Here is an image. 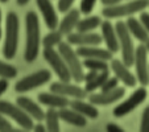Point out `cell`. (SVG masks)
<instances>
[{
	"mask_svg": "<svg viewBox=\"0 0 149 132\" xmlns=\"http://www.w3.org/2000/svg\"><path fill=\"white\" fill-rule=\"evenodd\" d=\"M69 106H70L73 110L78 111L79 114H82L83 116H86V118L95 119V118H98V115H99V111L96 110L95 104H93L91 102L86 103V102H83V99L75 98L74 101H71L70 103H69Z\"/></svg>",
	"mask_w": 149,
	"mask_h": 132,
	"instance_id": "603a6c76",
	"label": "cell"
},
{
	"mask_svg": "<svg viewBox=\"0 0 149 132\" xmlns=\"http://www.w3.org/2000/svg\"><path fill=\"white\" fill-rule=\"evenodd\" d=\"M8 0H0V3H7Z\"/></svg>",
	"mask_w": 149,
	"mask_h": 132,
	"instance_id": "ee69618b",
	"label": "cell"
},
{
	"mask_svg": "<svg viewBox=\"0 0 149 132\" xmlns=\"http://www.w3.org/2000/svg\"><path fill=\"white\" fill-rule=\"evenodd\" d=\"M98 73H99V71H95V70H88V73H87V74H84V82L91 81V79H93L94 77H95Z\"/></svg>",
	"mask_w": 149,
	"mask_h": 132,
	"instance_id": "f35d334b",
	"label": "cell"
},
{
	"mask_svg": "<svg viewBox=\"0 0 149 132\" xmlns=\"http://www.w3.org/2000/svg\"><path fill=\"white\" fill-rule=\"evenodd\" d=\"M119 86V79L116 77H108L103 85H102L100 90L102 91H111Z\"/></svg>",
	"mask_w": 149,
	"mask_h": 132,
	"instance_id": "f546056e",
	"label": "cell"
},
{
	"mask_svg": "<svg viewBox=\"0 0 149 132\" xmlns=\"http://www.w3.org/2000/svg\"><path fill=\"white\" fill-rule=\"evenodd\" d=\"M0 40H1V9H0Z\"/></svg>",
	"mask_w": 149,
	"mask_h": 132,
	"instance_id": "b9f144b4",
	"label": "cell"
},
{
	"mask_svg": "<svg viewBox=\"0 0 149 132\" xmlns=\"http://www.w3.org/2000/svg\"><path fill=\"white\" fill-rule=\"evenodd\" d=\"M19 16L15 12H9L6 20V40L3 46V56L12 59L16 56L19 45Z\"/></svg>",
	"mask_w": 149,
	"mask_h": 132,
	"instance_id": "7a4b0ae2",
	"label": "cell"
},
{
	"mask_svg": "<svg viewBox=\"0 0 149 132\" xmlns=\"http://www.w3.org/2000/svg\"><path fill=\"white\" fill-rule=\"evenodd\" d=\"M140 23L143 24L144 28H145L149 33V13L148 12H144V11L140 12Z\"/></svg>",
	"mask_w": 149,
	"mask_h": 132,
	"instance_id": "e575fe53",
	"label": "cell"
},
{
	"mask_svg": "<svg viewBox=\"0 0 149 132\" xmlns=\"http://www.w3.org/2000/svg\"><path fill=\"white\" fill-rule=\"evenodd\" d=\"M0 131H3V132L15 131V128L12 127V124L9 123V120L7 119V116L3 115V114H0Z\"/></svg>",
	"mask_w": 149,
	"mask_h": 132,
	"instance_id": "d6a6232c",
	"label": "cell"
},
{
	"mask_svg": "<svg viewBox=\"0 0 149 132\" xmlns=\"http://www.w3.org/2000/svg\"><path fill=\"white\" fill-rule=\"evenodd\" d=\"M115 29H116V34L119 38V46L121 50V61L130 68L132 66L135 62V52L136 48L133 45V40H132V34L130 33L127 24L124 21H118L115 24Z\"/></svg>",
	"mask_w": 149,
	"mask_h": 132,
	"instance_id": "3957f363",
	"label": "cell"
},
{
	"mask_svg": "<svg viewBox=\"0 0 149 132\" xmlns=\"http://www.w3.org/2000/svg\"><path fill=\"white\" fill-rule=\"evenodd\" d=\"M140 131L149 132V106L145 107L141 115V124H140Z\"/></svg>",
	"mask_w": 149,
	"mask_h": 132,
	"instance_id": "4dcf8cb0",
	"label": "cell"
},
{
	"mask_svg": "<svg viewBox=\"0 0 149 132\" xmlns=\"http://www.w3.org/2000/svg\"><path fill=\"white\" fill-rule=\"evenodd\" d=\"M75 52L79 57L83 58H100L104 61H111L113 54L108 49H102L96 46H79Z\"/></svg>",
	"mask_w": 149,
	"mask_h": 132,
	"instance_id": "ac0fdd59",
	"label": "cell"
},
{
	"mask_svg": "<svg viewBox=\"0 0 149 132\" xmlns=\"http://www.w3.org/2000/svg\"><path fill=\"white\" fill-rule=\"evenodd\" d=\"M45 126L48 131L57 132L59 131V114L54 107H49V110L45 112Z\"/></svg>",
	"mask_w": 149,
	"mask_h": 132,
	"instance_id": "d4e9b609",
	"label": "cell"
},
{
	"mask_svg": "<svg viewBox=\"0 0 149 132\" xmlns=\"http://www.w3.org/2000/svg\"><path fill=\"white\" fill-rule=\"evenodd\" d=\"M125 94L124 87H116L111 91H102V93H91L88 96V101L95 106H107V104L115 103L119 99H121Z\"/></svg>",
	"mask_w": 149,
	"mask_h": 132,
	"instance_id": "4fadbf2b",
	"label": "cell"
},
{
	"mask_svg": "<svg viewBox=\"0 0 149 132\" xmlns=\"http://www.w3.org/2000/svg\"><path fill=\"white\" fill-rule=\"evenodd\" d=\"M149 7V0H131L128 3L118 4L112 7H104L102 15L106 19H119V17H130L132 15L141 12Z\"/></svg>",
	"mask_w": 149,
	"mask_h": 132,
	"instance_id": "277c9868",
	"label": "cell"
},
{
	"mask_svg": "<svg viewBox=\"0 0 149 132\" xmlns=\"http://www.w3.org/2000/svg\"><path fill=\"white\" fill-rule=\"evenodd\" d=\"M38 101L40 103L45 104L48 107H54V108H62V107H68L70 101L68 99V96H63V95H59L57 93H41L38 94Z\"/></svg>",
	"mask_w": 149,
	"mask_h": 132,
	"instance_id": "ffe728a7",
	"label": "cell"
},
{
	"mask_svg": "<svg viewBox=\"0 0 149 132\" xmlns=\"http://www.w3.org/2000/svg\"><path fill=\"white\" fill-rule=\"evenodd\" d=\"M82 64L88 70L103 71V70H108L110 69V65L107 64V61L100 59V58H84Z\"/></svg>",
	"mask_w": 149,
	"mask_h": 132,
	"instance_id": "4316f807",
	"label": "cell"
},
{
	"mask_svg": "<svg viewBox=\"0 0 149 132\" xmlns=\"http://www.w3.org/2000/svg\"><path fill=\"white\" fill-rule=\"evenodd\" d=\"M125 24H127V28H128L130 33L132 34L136 40H139L141 44H145V42L148 41L149 33H148V31L144 28L143 24L140 23V20H137V19H135V17L130 16L128 19H127Z\"/></svg>",
	"mask_w": 149,
	"mask_h": 132,
	"instance_id": "7402d4cb",
	"label": "cell"
},
{
	"mask_svg": "<svg viewBox=\"0 0 149 132\" xmlns=\"http://www.w3.org/2000/svg\"><path fill=\"white\" fill-rule=\"evenodd\" d=\"M7 89H8V81H7V78H1L0 79V96L6 93Z\"/></svg>",
	"mask_w": 149,
	"mask_h": 132,
	"instance_id": "8d00e7d4",
	"label": "cell"
},
{
	"mask_svg": "<svg viewBox=\"0 0 149 132\" xmlns=\"http://www.w3.org/2000/svg\"><path fill=\"white\" fill-rule=\"evenodd\" d=\"M36 4L38 7L40 12H41L42 17H44V20H45L46 27L50 31L58 28V16H57V12L50 0H36Z\"/></svg>",
	"mask_w": 149,
	"mask_h": 132,
	"instance_id": "9a60e30c",
	"label": "cell"
},
{
	"mask_svg": "<svg viewBox=\"0 0 149 132\" xmlns=\"http://www.w3.org/2000/svg\"><path fill=\"white\" fill-rule=\"evenodd\" d=\"M58 114H59V119L63 120L65 123L71 124V126H75V127H84L87 124V120H86V116H83L82 114H79L78 111L70 108L68 107H62V108L58 110Z\"/></svg>",
	"mask_w": 149,
	"mask_h": 132,
	"instance_id": "d6986e66",
	"label": "cell"
},
{
	"mask_svg": "<svg viewBox=\"0 0 149 132\" xmlns=\"http://www.w3.org/2000/svg\"><path fill=\"white\" fill-rule=\"evenodd\" d=\"M103 37L93 32H71L68 34V42L78 46H98L102 44Z\"/></svg>",
	"mask_w": 149,
	"mask_h": 132,
	"instance_id": "7c38bea8",
	"label": "cell"
},
{
	"mask_svg": "<svg viewBox=\"0 0 149 132\" xmlns=\"http://www.w3.org/2000/svg\"><path fill=\"white\" fill-rule=\"evenodd\" d=\"M144 45H145V48H146V52H148V54H149V38H148V41H146L145 44H144Z\"/></svg>",
	"mask_w": 149,
	"mask_h": 132,
	"instance_id": "7bdbcfd3",
	"label": "cell"
},
{
	"mask_svg": "<svg viewBox=\"0 0 149 132\" xmlns=\"http://www.w3.org/2000/svg\"><path fill=\"white\" fill-rule=\"evenodd\" d=\"M52 78V74L49 70L42 69L40 71H36L33 74L24 77L23 79H20L15 83V91L16 93H26V91L34 90L37 87L42 86V85L48 83Z\"/></svg>",
	"mask_w": 149,
	"mask_h": 132,
	"instance_id": "ba28073f",
	"label": "cell"
},
{
	"mask_svg": "<svg viewBox=\"0 0 149 132\" xmlns=\"http://www.w3.org/2000/svg\"><path fill=\"white\" fill-rule=\"evenodd\" d=\"M110 77V70H103V71H99L98 74H96L95 77H94L91 81L86 82V86H84V89H86V91L87 93H94L95 90H98V89H100L102 85L106 82V79Z\"/></svg>",
	"mask_w": 149,
	"mask_h": 132,
	"instance_id": "484cf974",
	"label": "cell"
},
{
	"mask_svg": "<svg viewBox=\"0 0 149 132\" xmlns=\"http://www.w3.org/2000/svg\"><path fill=\"white\" fill-rule=\"evenodd\" d=\"M74 0H58V9L61 12H68L69 9H71Z\"/></svg>",
	"mask_w": 149,
	"mask_h": 132,
	"instance_id": "836d02e7",
	"label": "cell"
},
{
	"mask_svg": "<svg viewBox=\"0 0 149 132\" xmlns=\"http://www.w3.org/2000/svg\"><path fill=\"white\" fill-rule=\"evenodd\" d=\"M111 70L113 71L115 77L119 79L120 82H123L124 86L127 87H135L137 83V78L135 74L131 73V70L128 69L125 64L120 59H111V65H110Z\"/></svg>",
	"mask_w": 149,
	"mask_h": 132,
	"instance_id": "5bb4252c",
	"label": "cell"
},
{
	"mask_svg": "<svg viewBox=\"0 0 149 132\" xmlns=\"http://www.w3.org/2000/svg\"><path fill=\"white\" fill-rule=\"evenodd\" d=\"M146 95H148V93H146L145 86H141V87H139V89H136V90L128 96V99H125L124 102H121L120 104H118V106L113 108V116H116V118H123V116L128 115V114L132 112L133 110L137 108V107L145 101Z\"/></svg>",
	"mask_w": 149,
	"mask_h": 132,
	"instance_id": "9c48e42d",
	"label": "cell"
},
{
	"mask_svg": "<svg viewBox=\"0 0 149 132\" xmlns=\"http://www.w3.org/2000/svg\"><path fill=\"white\" fill-rule=\"evenodd\" d=\"M16 103L19 104L26 114H29L34 120H40V122L44 120L45 112H44L41 107H40L36 102L32 101L31 98H28V96H19V98L16 99Z\"/></svg>",
	"mask_w": 149,
	"mask_h": 132,
	"instance_id": "e0dca14e",
	"label": "cell"
},
{
	"mask_svg": "<svg viewBox=\"0 0 149 132\" xmlns=\"http://www.w3.org/2000/svg\"><path fill=\"white\" fill-rule=\"evenodd\" d=\"M50 91L53 93H57L59 95L63 96H71V98H77V99H84L87 96V91L86 89H82L78 85H71L70 82H53L50 85Z\"/></svg>",
	"mask_w": 149,
	"mask_h": 132,
	"instance_id": "8fae6325",
	"label": "cell"
},
{
	"mask_svg": "<svg viewBox=\"0 0 149 132\" xmlns=\"http://www.w3.org/2000/svg\"><path fill=\"white\" fill-rule=\"evenodd\" d=\"M16 1H17L19 6H25V4L29 3V0H16Z\"/></svg>",
	"mask_w": 149,
	"mask_h": 132,
	"instance_id": "60d3db41",
	"label": "cell"
},
{
	"mask_svg": "<svg viewBox=\"0 0 149 132\" xmlns=\"http://www.w3.org/2000/svg\"><path fill=\"white\" fill-rule=\"evenodd\" d=\"M58 52L62 56V58L65 59L66 65H68L69 70L71 73L73 79L77 83H81L82 81H84V71H83V64L79 61V56L77 54V52L71 48V45L69 42H63L58 45Z\"/></svg>",
	"mask_w": 149,
	"mask_h": 132,
	"instance_id": "5b68a950",
	"label": "cell"
},
{
	"mask_svg": "<svg viewBox=\"0 0 149 132\" xmlns=\"http://www.w3.org/2000/svg\"><path fill=\"white\" fill-rule=\"evenodd\" d=\"M25 53L24 58L26 62H33L40 53V21L36 12L31 11L25 16Z\"/></svg>",
	"mask_w": 149,
	"mask_h": 132,
	"instance_id": "6da1fadb",
	"label": "cell"
},
{
	"mask_svg": "<svg viewBox=\"0 0 149 132\" xmlns=\"http://www.w3.org/2000/svg\"><path fill=\"white\" fill-rule=\"evenodd\" d=\"M33 129H34V131H37V132H44V131H46V126H42V124H36V126L33 127Z\"/></svg>",
	"mask_w": 149,
	"mask_h": 132,
	"instance_id": "ab89813d",
	"label": "cell"
},
{
	"mask_svg": "<svg viewBox=\"0 0 149 132\" xmlns=\"http://www.w3.org/2000/svg\"><path fill=\"white\" fill-rule=\"evenodd\" d=\"M102 20L99 16H88L86 19H82L77 24V32H93L98 27H100Z\"/></svg>",
	"mask_w": 149,
	"mask_h": 132,
	"instance_id": "cb8c5ba5",
	"label": "cell"
},
{
	"mask_svg": "<svg viewBox=\"0 0 149 132\" xmlns=\"http://www.w3.org/2000/svg\"><path fill=\"white\" fill-rule=\"evenodd\" d=\"M100 29H102V37H103V41L107 45V49L110 52H112V53H118L120 50V46H119V38L118 34H116L115 27L108 20H106V21H102Z\"/></svg>",
	"mask_w": 149,
	"mask_h": 132,
	"instance_id": "2e32d148",
	"label": "cell"
},
{
	"mask_svg": "<svg viewBox=\"0 0 149 132\" xmlns=\"http://www.w3.org/2000/svg\"><path fill=\"white\" fill-rule=\"evenodd\" d=\"M81 20V11L79 9H69L68 15H66L62 21L58 24V31L61 32L63 36H68L69 33L73 32V29L77 28V24Z\"/></svg>",
	"mask_w": 149,
	"mask_h": 132,
	"instance_id": "44dd1931",
	"label": "cell"
},
{
	"mask_svg": "<svg viewBox=\"0 0 149 132\" xmlns=\"http://www.w3.org/2000/svg\"><path fill=\"white\" fill-rule=\"evenodd\" d=\"M62 37H63V34L61 32L53 29L42 38V45H44V48H54L62 42Z\"/></svg>",
	"mask_w": 149,
	"mask_h": 132,
	"instance_id": "83f0119b",
	"label": "cell"
},
{
	"mask_svg": "<svg viewBox=\"0 0 149 132\" xmlns=\"http://www.w3.org/2000/svg\"><path fill=\"white\" fill-rule=\"evenodd\" d=\"M0 114L6 115L7 118H11L12 120H15L19 124L21 128L24 129H33L34 124L32 120V116L29 114H26L19 104H13L11 102H6V101H0Z\"/></svg>",
	"mask_w": 149,
	"mask_h": 132,
	"instance_id": "8992f818",
	"label": "cell"
},
{
	"mask_svg": "<svg viewBox=\"0 0 149 132\" xmlns=\"http://www.w3.org/2000/svg\"><path fill=\"white\" fill-rule=\"evenodd\" d=\"M102 4L104 7H112V6H118L121 3V0H100Z\"/></svg>",
	"mask_w": 149,
	"mask_h": 132,
	"instance_id": "74e56055",
	"label": "cell"
},
{
	"mask_svg": "<svg viewBox=\"0 0 149 132\" xmlns=\"http://www.w3.org/2000/svg\"><path fill=\"white\" fill-rule=\"evenodd\" d=\"M135 69L136 78L141 86L149 85V65H148V52L144 44L139 45L135 52Z\"/></svg>",
	"mask_w": 149,
	"mask_h": 132,
	"instance_id": "30bf717a",
	"label": "cell"
},
{
	"mask_svg": "<svg viewBox=\"0 0 149 132\" xmlns=\"http://www.w3.org/2000/svg\"><path fill=\"white\" fill-rule=\"evenodd\" d=\"M106 129H107L108 132H123V131H124V129L121 128L120 126H118V124H115V123H110V124H107Z\"/></svg>",
	"mask_w": 149,
	"mask_h": 132,
	"instance_id": "d590c367",
	"label": "cell"
},
{
	"mask_svg": "<svg viewBox=\"0 0 149 132\" xmlns=\"http://www.w3.org/2000/svg\"><path fill=\"white\" fill-rule=\"evenodd\" d=\"M96 0H81V11L84 15H90L95 7Z\"/></svg>",
	"mask_w": 149,
	"mask_h": 132,
	"instance_id": "1f68e13d",
	"label": "cell"
},
{
	"mask_svg": "<svg viewBox=\"0 0 149 132\" xmlns=\"http://www.w3.org/2000/svg\"><path fill=\"white\" fill-rule=\"evenodd\" d=\"M16 75H17V70L15 66L0 61V77H1V78L9 79V78H15Z\"/></svg>",
	"mask_w": 149,
	"mask_h": 132,
	"instance_id": "f1b7e54d",
	"label": "cell"
},
{
	"mask_svg": "<svg viewBox=\"0 0 149 132\" xmlns=\"http://www.w3.org/2000/svg\"><path fill=\"white\" fill-rule=\"evenodd\" d=\"M42 54H44V58L46 59V62L50 65V68L54 70V73L58 75L59 81L70 82L73 79L65 59L62 58V56L59 54L58 50H56L54 48H44Z\"/></svg>",
	"mask_w": 149,
	"mask_h": 132,
	"instance_id": "52a82bcc",
	"label": "cell"
}]
</instances>
